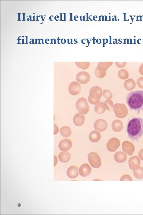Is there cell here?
<instances>
[{
	"label": "cell",
	"mask_w": 143,
	"mask_h": 215,
	"mask_svg": "<svg viewBox=\"0 0 143 215\" xmlns=\"http://www.w3.org/2000/svg\"><path fill=\"white\" fill-rule=\"evenodd\" d=\"M115 160L119 163H123L127 159V156L124 153L118 152L115 154Z\"/></svg>",
	"instance_id": "19"
},
{
	"label": "cell",
	"mask_w": 143,
	"mask_h": 215,
	"mask_svg": "<svg viewBox=\"0 0 143 215\" xmlns=\"http://www.w3.org/2000/svg\"><path fill=\"white\" fill-rule=\"evenodd\" d=\"M61 135L64 138H68L71 134V130L70 127L67 126H64L61 128Z\"/></svg>",
	"instance_id": "23"
},
{
	"label": "cell",
	"mask_w": 143,
	"mask_h": 215,
	"mask_svg": "<svg viewBox=\"0 0 143 215\" xmlns=\"http://www.w3.org/2000/svg\"><path fill=\"white\" fill-rule=\"evenodd\" d=\"M114 112L116 117L119 118H123L126 117L128 114L127 107L123 104H115L114 105Z\"/></svg>",
	"instance_id": "3"
},
{
	"label": "cell",
	"mask_w": 143,
	"mask_h": 215,
	"mask_svg": "<svg viewBox=\"0 0 143 215\" xmlns=\"http://www.w3.org/2000/svg\"><path fill=\"white\" fill-rule=\"evenodd\" d=\"M95 76H96L97 77L101 79L103 78L104 77L106 76V72H101L99 70L98 67L96 68L95 71Z\"/></svg>",
	"instance_id": "28"
},
{
	"label": "cell",
	"mask_w": 143,
	"mask_h": 215,
	"mask_svg": "<svg viewBox=\"0 0 143 215\" xmlns=\"http://www.w3.org/2000/svg\"><path fill=\"white\" fill-rule=\"evenodd\" d=\"M91 171V169L89 165L86 163L82 165L79 170L80 175L83 177H86L89 175Z\"/></svg>",
	"instance_id": "14"
},
{
	"label": "cell",
	"mask_w": 143,
	"mask_h": 215,
	"mask_svg": "<svg viewBox=\"0 0 143 215\" xmlns=\"http://www.w3.org/2000/svg\"><path fill=\"white\" fill-rule=\"evenodd\" d=\"M127 131L132 140L138 141L143 135V119L134 118L130 120L128 124Z\"/></svg>",
	"instance_id": "1"
},
{
	"label": "cell",
	"mask_w": 143,
	"mask_h": 215,
	"mask_svg": "<svg viewBox=\"0 0 143 215\" xmlns=\"http://www.w3.org/2000/svg\"><path fill=\"white\" fill-rule=\"evenodd\" d=\"M138 156L141 160H143V149L140 150L139 152Z\"/></svg>",
	"instance_id": "37"
},
{
	"label": "cell",
	"mask_w": 143,
	"mask_h": 215,
	"mask_svg": "<svg viewBox=\"0 0 143 215\" xmlns=\"http://www.w3.org/2000/svg\"><path fill=\"white\" fill-rule=\"evenodd\" d=\"M58 162V160L57 159V158L56 156H55V155H54V166H56V165L57 163Z\"/></svg>",
	"instance_id": "39"
},
{
	"label": "cell",
	"mask_w": 143,
	"mask_h": 215,
	"mask_svg": "<svg viewBox=\"0 0 143 215\" xmlns=\"http://www.w3.org/2000/svg\"><path fill=\"white\" fill-rule=\"evenodd\" d=\"M139 72L140 74L143 76V63L140 66L139 68Z\"/></svg>",
	"instance_id": "38"
},
{
	"label": "cell",
	"mask_w": 143,
	"mask_h": 215,
	"mask_svg": "<svg viewBox=\"0 0 143 215\" xmlns=\"http://www.w3.org/2000/svg\"><path fill=\"white\" fill-rule=\"evenodd\" d=\"M123 128V124L120 120H116L112 122V128L113 131L119 132L121 131Z\"/></svg>",
	"instance_id": "17"
},
{
	"label": "cell",
	"mask_w": 143,
	"mask_h": 215,
	"mask_svg": "<svg viewBox=\"0 0 143 215\" xmlns=\"http://www.w3.org/2000/svg\"><path fill=\"white\" fill-rule=\"evenodd\" d=\"M122 149L124 152L130 156L133 155L135 151L134 144L127 141H124L122 144Z\"/></svg>",
	"instance_id": "9"
},
{
	"label": "cell",
	"mask_w": 143,
	"mask_h": 215,
	"mask_svg": "<svg viewBox=\"0 0 143 215\" xmlns=\"http://www.w3.org/2000/svg\"><path fill=\"white\" fill-rule=\"evenodd\" d=\"M88 159L90 164L93 167L99 168L101 167L102 162L99 155L96 153H90L88 155Z\"/></svg>",
	"instance_id": "5"
},
{
	"label": "cell",
	"mask_w": 143,
	"mask_h": 215,
	"mask_svg": "<svg viewBox=\"0 0 143 215\" xmlns=\"http://www.w3.org/2000/svg\"><path fill=\"white\" fill-rule=\"evenodd\" d=\"M73 123L76 126H81L84 124L85 118L84 115L80 113H77L75 115L73 119Z\"/></svg>",
	"instance_id": "16"
},
{
	"label": "cell",
	"mask_w": 143,
	"mask_h": 215,
	"mask_svg": "<svg viewBox=\"0 0 143 215\" xmlns=\"http://www.w3.org/2000/svg\"><path fill=\"white\" fill-rule=\"evenodd\" d=\"M101 135L99 131L94 130L91 131L89 135V140L91 142L96 143L100 140Z\"/></svg>",
	"instance_id": "18"
},
{
	"label": "cell",
	"mask_w": 143,
	"mask_h": 215,
	"mask_svg": "<svg viewBox=\"0 0 143 215\" xmlns=\"http://www.w3.org/2000/svg\"><path fill=\"white\" fill-rule=\"evenodd\" d=\"M121 181H132V178L128 174H125V175H123L120 178Z\"/></svg>",
	"instance_id": "31"
},
{
	"label": "cell",
	"mask_w": 143,
	"mask_h": 215,
	"mask_svg": "<svg viewBox=\"0 0 143 215\" xmlns=\"http://www.w3.org/2000/svg\"><path fill=\"white\" fill-rule=\"evenodd\" d=\"M68 177L70 178H76L79 175L78 167L76 166H72L69 167L66 171Z\"/></svg>",
	"instance_id": "15"
},
{
	"label": "cell",
	"mask_w": 143,
	"mask_h": 215,
	"mask_svg": "<svg viewBox=\"0 0 143 215\" xmlns=\"http://www.w3.org/2000/svg\"><path fill=\"white\" fill-rule=\"evenodd\" d=\"M94 110L96 113L98 114H102L105 112L106 109L104 106L103 102H100L95 105Z\"/></svg>",
	"instance_id": "22"
},
{
	"label": "cell",
	"mask_w": 143,
	"mask_h": 215,
	"mask_svg": "<svg viewBox=\"0 0 143 215\" xmlns=\"http://www.w3.org/2000/svg\"><path fill=\"white\" fill-rule=\"evenodd\" d=\"M104 106L105 109L109 111L114 110L113 102L110 99L107 100L104 102Z\"/></svg>",
	"instance_id": "26"
},
{
	"label": "cell",
	"mask_w": 143,
	"mask_h": 215,
	"mask_svg": "<svg viewBox=\"0 0 143 215\" xmlns=\"http://www.w3.org/2000/svg\"><path fill=\"white\" fill-rule=\"evenodd\" d=\"M124 88L128 91H131L135 88L136 84L134 80L132 79H128L124 82Z\"/></svg>",
	"instance_id": "20"
},
{
	"label": "cell",
	"mask_w": 143,
	"mask_h": 215,
	"mask_svg": "<svg viewBox=\"0 0 143 215\" xmlns=\"http://www.w3.org/2000/svg\"><path fill=\"white\" fill-rule=\"evenodd\" d=\"M54 135H56L59 132V129L58 126L56 124L54 125Z\"/></svg>",
	"instance_id": "36"
},
{
	"label": "cell",
	"mask_w": 143,
	"mask_h": 215,
	"mask_svg": "<svg viewBox=\"0 0 143 215\" xmlns=\"http://www.w3.org/2000/svg\"><path fill=\"white\" fill-rule=\"evenodd\" d=\"M134 177L138 179L143 178V168L139 167L137 169L133 170Z\"/></svg>",
	"instance_id": "24"
},
{
	"label": "cell",
	"mask_w": 143,
	"mask_h": 215,
	"mask_svg": "<svg viewBox=\"0 0 143 215\" xmlns=\"http://www.w3.org/2000/svg\"><path fill=\"white\" fill-rule=\"evenodd\" d=\"M98 67L99 70L101 72H106L107 70L108 69L107 68L103 66L100 62L98 63V67Z\"/></svg>",
	"instance_id": "33"
},
{
	"label": "cell",
	"mask_w": 143,
	"mask_h": 215,
	"mask_svg": "<svg viewBox=\"0 0 143 215\" xmlns=\"http://www.w3.org/2000/svg\"><path fill=\"white\" fill-rule=\"evenodd\" d=\"M120 146V141L118 139L112 138L109 140L107 144V148L110 152H115Z\"/></svg>",
	"instance_id": "6"
},
{
	"label": "cell",
	"mask_w": 143,
	"mask_h": 215,
	"mask_svg": "<svg viewBox=\"0 0 143 215\" xmlns=\"http://www.w3.org/2000/svg\"><path fill=\"white\" fill-rule=\"evenodd\" d=\"M76 65L78 67L83 70H86L90 67L89 62H76Z\"/></svg>",
	"instance_id": "27"
},
{
	"label": "cell",
	"mask_w": 143,
	"mask_h": 215,
	"mask_svg": "<svg viewBox=\"0 0 143 215\" xmlns=\"http://www.w3.org/2000/svg\"><path fill=\"white\" fill-rule=\"evenodd\" d=\"M137 83L138 87L141 89H143V77H141L139 78L137 80Z\"/></svg>",
	"instance_id": "35"
},
{
	"label": "cell",
	"mask_w": 143,
	"mask_h": 215,
	"mask_svg": "<svg viewBox=\"0 0 143 215\" xmlns=\"http://www.w3.org/2000/svg\"><path fill=\"white\" fill-rule=\"evenodd\" d=\"M115 65L117 67L119 68H123L125 67L126 66L127 62H116L115 63Z\"/></svg>",
	"instance_id": "32"
},
{
	"label": "cell",
	"mask_w": 143,
	"mask_h": 215,
	"mask_svg": "<svg viewBox=\"0 0 143 215\" xmlns=\"http://www.w3.org/2000/svg\"><path fill=\"white\" fill-rule=\"evenodd\" d=\"M103 66L109 68L113 64V62H100Z\"/></svg>",
	"instance_id": "34"
},
{
	"label": "cell",
	"mask_w": 143,
	"mask_h": 215,
	"mask_svg": "<svg viewBox=\"0 0 143 215\" xmlns=\"http://www.w3.org/2000/svg\"><path fill=\"white\" fill-rule=\"evenodd\" d=\"M102 95V90L98 86H94L90 90V95L94 99H100Z\"/></svg>",
	"instance_id": "10"
},
{
	"label": "cell",
	"mask_w": 143,
	"mask_h": 215,
	"mask_svg": "<svg viewBox=\"0 0 143 215\" xmlns=\"http://www.w3.org/2000/svg\"><path fill=\"white\" fill-rule=\"evenodd\" d=\"M81 90L80 83L76 81L70 83L69 86V91L70 95L76 96L78 95Z\"/></svg>",
	"instance_id": "7"
},
{
	"label": "cell",
	"mask_w": 143,
	"mask_h": 215,
	"mask_svg": "<svg viewBox=\"0 0 143 215\" xmlns=\"http://www.w3.org/2000/svg\"><path fill=\"white\" fill-rule=\"evenodd\" d=\"M72 147V141L69 139H64L60 142L59 148L61 150L66 152L71 149Z\"/></svg>",
	"instance_id": "13"
},
{
	"label": "cell",
	"mask_w": 143,
	"mask_h": 215,
	"mask_svg": "<svg viewBox=\"0 0 143 215\" xmlns=\"http://www.w3.org/2000/svg\"><path fill=\"white\" fill-rule=\"evenodd\" d=\"M103 95L107 99H110L112 97V94L110 91L108 90H104L103 92Z\"/></svg>",
	"instance_id": "29"
},
{
	"label": "cell",
	"mask_w": 143,
	"mask_h": 215,
	"mask_svg": "<svg viewBox=\"0 0 143 215\" xmlns=\"http://www.w3.org/2000/svg\"><path fill=\"white\" fill-rule=\"evenodd\" d=\"M128 164L130 169L134 170L140 166L141 161L138 157L134 156L129 159Z\"/></svg>",
	"instance_id": "12"
},
{
	"label": "cell",
	"mask_w": 143,
	"mask_h": 215,
	"mask_svg": "<svg viewBox=\"0 0 143 215\" xmlns=\"http://www.w3.org/2000/svg\"><path fill=\"white\" fill-rule=\"evenodd\" d=\"M76 80L78 82L81 84H87L90 80V75L85 71L80 72L76 75Z\"/></svg>",
	"instance_id": "8"
},
{
	"label": "cell",
	"mask_w": 143,
	"mask_h": 215,
	"mask_svg": "<svg viewBox=\"0 0 143 215\" xmlns=\"http://www.w3.org/2000/svg\"><path fill=\"white\" fill-rule=\"evenodd\" d=\"M118 76L122 80H125L129 77L128 72L125 69H121L118 72Z\"/></svg>",
	"instance_id": "25"
},
{
	"label": "cell",
	"mask_w": 143,
	"mask_h": 215,
	"mask_svg": "<svg viewBox=\"0 0 143 215\" xmlns=\"http://www.w3.org/2000/svg\"><path fill=\"white\" fill-rule=\"evenodd\" d=\"M126 101L130 109L137 112L139 114L143 110V91L130 92L126 97Z\"/></svg>",
	"instance_id": "2"
},
{
	"label": "cell",
	"mask_w": 143,
	"mask_h": 215,
	"mask_svg": "<svg viewBox=\"0 0 143 215\" xmlns=\"http://www.w3.org/2000/svg\"><path fill=\"white\" fill-rule=\"evenodd\" d=\"M88 101L90 103L92 104L93 105H97L99 102L100 101V99H94L93 98L90 96L89 95L88 97Z\"/></svg>",
	"instance_id": "30"
},
{
	"label": "cell",
	"mask_w": 143,
	"mask_h": 215,
	"mask_svg": "<svg viewBox=\"0 0 143 215\" xmlns=\"http://www.w3.org/2000/svg\"><path fill=\"white\" fill-rule=\"evenodd\" d=\"M76 107L79 113L82 115L87 114L89 110V107L85 98H79L76 103Z\"/></svg>",
	"instance_id": "4"
},
{
	"label": "cell",
	"mask_w": 143,
	"mask_h": 215,
	"mask_svg": "<svg viewBox=\"0 0 143 215\" xmlns=\"http://www.w3.org/2000/svg\"><path fill=\"white\" fill-rule=\"evenodd\" d=\"M107 123L106 121L103 119H98L94 123V129L100 132L105 131L107 128Z\"/></svg>",
	"instance_id": "11"
},
{
	"label": "cell",
	"mask_w": 143,
	"mask_h": 215,
	"mask_svg": "<svg viewBox=\"0 0 143 215\" xmlns=\"http://www.w3.org/2000/svg\"><path fill=\"white\" fill-rule=\"evenodd\" d=\"M59 158L60 161L62 163H67L70 160L71 155L69 152H61L59 154Z\"/></svg>",
	"instance_id": "21"
}]
</instances>
